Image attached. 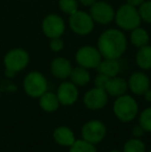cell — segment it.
I'll return each instance as SVG.
<instances>
[{"instance_id":"1","label":"cell","mask_w":151,"mask_h":152,"mask_svg":"<svg viewBox=\"0 0 151 152\" xmlns=\"http://www.w3.org/2000/svg\"><path fill=\"white\" fill-rule=\"evenodd\" d=\"M97 46L105 59H118L126 50V38L121 31L109 29L99 36Z\"/></svg>"},{"instance_id":"2","label":"cell","mask_w":151,"mask_h":152,"mask_svg":"<svg viewBox=\"0 0 151 152\" xmlns=\"http://www.w3.org/2000/svg\"><path fill=\"white\" fill-rule=\"evenodd\" d=\"M114 114L122 122L133 121L139 112V106L136 99L131 95L123 94L117 96L113 106Z\"/></svg>"},{"instance_id":"3","label":"cell","mask_w":151,"mask_h":152,"mask_svg":"<svg viewBox=\"0 0 151 152\" xmlns=\"http://www.w3.org/2000/svg\"><path fill=\"white\" fill-rule=\"evenodd\" d=\"M115 20L120 28L124 30H133L135 28L140 26L141 17L139 10H136V6L126 3L119 7L117 12L115 14Z\"/></svg>"},{"instance_id":"4","label":"cell","mask_w":151,"mask_h":152,"mask_svg":"<svg viewBox=\"0 0 151 152\" xmlns=\"http://www.w3.org/2000/svg\"><path fill=\"white\" fill-rule=\"evenodd\" d=\"M29 62V55L22 49L12 50L4 57V65L6 68V76L14 77L16 72L24 69Z\"/></svg>"},{"instance_id":"5","label":"cell","mask_w":151,"mask_h":152,"mask_svg":"<svg viewBox=\"0 0 151 152\" xmlns=\"http://www.w3.org/2000/svg\"><path fill=\"white\" fill-rule=\"evenodd\" d=\"M24 90L31 97H39L48 89L47 79L38 72H29L24 79Z\"/></svg>"},{"instance_id":"6","label":"cell","mask_w":151,"mask_h":152,"mask_svg":"<svg viewBox=\"0 0 151 152\" xmlns=\"http://www.w3.org/2000/svg\"><path fill=\"white\" fill-rule=\"evenodd\" d=\"M76 61L84 68H96L101 61V55L98 49L85 46L78 50L76 54Z\"/></svg>"},{"instance_id":"7","label":"cell","mask_w":151,"mask_h":152,"mask_svg":"<svg viewBox=\"0 0 151 152\" xmlns=\"http://www.w3.org/2000/svg\"><path fill=\"white\" fill-rule=\"evenodd\" d=\"M94 21L90 15L85 12L77 10L75 14L69 17V26L75 33L80 35H86L92 31L94 27Z\"/></svg>"},{"instance_id":"8","label":"cell","mask_w":151,"mask_h":152,"mask_svg":"<svg viewBox=\"0 0 151 152\" xmlns=\"http://www.w3.org/2000/svg\"><path fill=\"white\" fill-rule=\"evenodd\" d=\"M105 124L99 120H90L83 125L82 127V138L83 140L91 143V144H97L104 140L106 137Z\"/></svg>"},{"instance_id":"9","label":"cell","mask_w":151,"mask_h":152,"mask_svg":"<svg viewBox=\"0 0 151 152\" xmlns=\"http://www.w3.org/2000/svg\"><path fill=\"white\" fill-rule=\"evenodd\" d=\"M90 16L99 24H108L115 18V12L111 5L105 1H95L90 6Z\"/></svg>"},{"instance_id":"10","label":"cell","mask_w":151,"mask_h":152,"mask_svg":"<svg viewBox=\"0 0 151 152\" xmlns=\"http://www.w3.org/2000/svg\"><path fill=\"white\" fill-rule=\"evenodd\" d=\"M83 102L85 107L89 110H99L107 104L108 93L105 89L94 87L85 93Z\"/></svg>"},{"instance_id":"11","label":"cell","mask_w":151,"mask_h":152,"mask_svg":"<svg viewBox=\"0 0 151 152\" xmlns=\"http://www.w3.org/2000/svg\"><path fill=\"white\" fill-rule=\"evenodd\" d=\"M42 31L48 37H60L65 30L64 21L58 15H49L42 21Z\"/></svg>"},{"instance_id":"12","label":"cell","mask_w":151,"mask_h":152,"mask_svg":"<svg viewBox=\"0 0 151 152\" xmlns=\"http://www.w3.org/2000/svg\"><path fill=\"white\" fill-rule=\"evenodd\" d=\"M79 96L78 88L71 82H63L59 85L57 90V97L63 106H71L77 102Z\"/></svg>"},{"instance_id":"13","label":"cell","mask_w":151,"mask_h":152,"mask_svg":"<svg viewBox=\"0 0 151 152\" xmlns=\"http://www.w3.org/2000/svg\"><path fill=\"white\" fill-rule=\"evenodd\" d=\"M127 86L136 95H144L150 87L149 78L144 72H133L129 78Z\"/></svg>"},{"instance_id":"14","label":"cell","mask_w":151,"mask_h":152,"mask_svg":"<svg viewBox=\"0 0 151 152\" xmlns=\"http://www.w3.org/2000/svg\"><path fill=\"white\" fill-rule=\"evenodd\" d=\"M71 69L73 67H71V62L62 57L55 58L51 63V72L53 76L61 80H65L69 78L71 76Z\"/></svg>"},{"instance_id":"15","label":"cell","mask_w":151,"mask_h":152,"mask_svg":"<svg viewBox=\"0 0 151 152\" xmlns=\"http://www.w3.org/2000/svg\"><path fill=\"white\" fill-rule=\"evenodd\" d=\"M104 89L108 93V95L111 96H120L125 94L127 90V82L122 78H109L106 83Z\"/></svg>"},{"instance_id":"16","label":"cell","mask_w":151,"mask_h":152,"mask_svg":"<svg viewBox=\"0 0 151 152\" xmlns=\"http://www.w3.org/2000/svg\"><path fill=\"white\" fill-rule=\"evenodd\" d=\"M53 138L57 144L61 146L71 147L75 143L76 138L73 130L66 126H59L53 132Z\"/></svg>"},{"instance_id":"17","label":"cell","mask_w":151,"mask_h":152,"mask_svg":"<svg viewBox=\"0 0 151 152\" xmlns=\"http://www.w3.org/2000/svg\"><path fill=\"white\" fill-rule=\"evenodd\" d=\"M96 68L99 74L113 78L118 75L120 70V65L117 59H105L104 61H101Z\"/></svg>"},{"instance_id":"18","label":"cell","mask_w":151,"mask_h":152,"mask_svg":"<svg viewBox=\"0 0 151 152\" xmlns=\"http://www.w3.org/2000/svg\"><path fill=\"white\" fill-rule=\"evenodd\" d=\"M59 99L57 94L53 92H44L42 96H39V106L46 112H55L59 108Z\"/></svg>"},{"instance_id":"19","label":"cell","mask_w":151,"mask_h":152,"mask_svg":"<svg viewBox=\"0 0 151 152\" xmlns=\"http://www.w3.org/2000/svg\"><path fill=\"white\" fill-rule=\"evenodd\" d=\"M69 78L71 80V83H74L76 86H85L90 81V75L87 72V68L79 66L71 69Z\"/></svg>"},{"instance_id":"20","label":"cell","mask_w":151,"mask_h":152,"mask_svg":"<svg viewBox=\"0 0 151 152\" xmlns=\"http://www.w3.org/2000/svg\"><path fill=\"white\" fill-rule=\"evenodd\" d=\"M136 61L140 68L142 69H150L151 68V47L144 46L140 48L136 55Z\"/></svg>"},{"instance_id":"21","label":"cell","mask_w":151,"mask_h":152,"mask_svg":"<svg viewBox=\"0 0 151 152\" xmlns=\"http://www.w3.org/2000/svg\"><path fill=\"white\" fill-rule=\"evenodd\" d=\"M131 44L136 46L137 48H142V47L146 46L149 42V35H148L147 31L144 30L143 28H135L131 32Z\"/></svg>"},{"instance_id":"22","label":"cell","mask_w":151,"mask_h":152,"mask_svg":"<svg viewBox=\"0 0 151 152\" xmlns=\"http://www.w3.org/2000/svg\"><path fill=\"white\" fill-rule=\"evenodd\" d=\"M146 147L143 141L138 138L128 140L123 146V152H145Z\"/></svg>"},{"instance_id":"23","label":"cell","mask_w":151,"mask_h":152,"mask_svg":"<svg viewBox=\"0 0 151 152\" xmlns=\"http://www.w3.org/2000/svg\"><path fill=\"white\" fill-rule=\"evenodd\" d=\"M69 152H96V148L94 144H91L82 139L75 141V143L69 148Z\"/></svg>"},{"instance_id":"24","label":"cell","mask_w":151,"mask_h":152,"mask_svg":"<svg viewBox=\"0 0 151 152\" xmlns=\"http://www.w3.org/2000/svg\"><path fill=\"white\" fill-rule=\"evenodd\" d=\"M59 7L63 12L71 16L78 10V2L77 0H59Z\"/></svg>"},{"instance_id":"25","label":"cell","mask_w":151,"mask_h":152,"mask_svg":"<svg viewBox=\"0 0 151 152\" xmlns=\"http://www.w3.org/2000/svg\"><path fill=\"white\" fill-rule=\"evenodd\" d=\"M139 123L145 132H151V108H147L141 113Z\"/></svg>"},{"instance_id":"26","label":"cell","mask_w":151,"mask_h":152,"mask_svg":"<svg viewBox=\"0 0 151 152\" xmlns=\"http://www.w3.org/2000/svg\"><path fill=\"white\" fill-rule=\"evenodd\" d=\"M139 14L142 20L147 23H151V1H144L140 5Z\"/></svg>"},{"instance_id":"27","label":"cell","mask_w":151,"mask_h":152,"mask_svg":"<svg viewBox=\"0 0 151 152\" xmlns=\"http://www.w3.org/2000/svg\"><path fill=\"white\" fill-rule=\"evenodd\" d=\"M50 48L52 51L54 52H59L63 49V42L62 39H60L59 37H56V38H52L50 42Z\"/></svg>"},{"instance_id":"28","label":"cell","mask_w":151,"mask_h":152,"mask_svg":"<svg viewBox=\"0 0 151 152\" xmlns=\"http://www.w3.org/2000/svg\"><path fill=\"white\" fill-rule=\"evenodd\" d=\"M109 78H110V77H107V76H105V75L99 74L94 80L95 87H98V88H103L104 89V87H105L106 83H107V81H108V79H109Z\"/></svg>"},{"instance_id":"29","label":"cell","mask_w":151,"mask_h":152,"mask_svg":"<svg viewBox=\"0 0 151 152\" xmlns=\"http://www.w3.org/2000/svg\"><path fill=\"white\" fill-rule=\"evenodd\" d=\"M144 132H145V130L142 128V126L140 125V124L133 128V136L135 137V138H140V137H142Z\"/></svg>"},{"instance_id":"30","label":"cell","mask_w":151,"mask_h":152,"mask_svg":"<svg viewBox=\"0 0 151 152\" xmlns=\"http://www.w3.org/2000/svg\"><path fill=\"white\" fill-rule=\"evenodd\" d=\"M127 3L131 4L133 6H138V5H141L145 0H126Z\"/></svg>"},{"instance_id":"31","label":"cell","mask_w":151,"mask_h":152,"mask_svg":"<svg viewBox=\"0 0 151 152\" xmlns=\"http://www.w3.org/2000/svg\"><path fill=\"white\" fill-rule=\"evenodd\" d=\"M80 1L84 6H91L96 0H80Z\"/></svg>"},{"instance_id":"32","label":"cell","mask_w":151,"mask_h":152,"mask_svg":"<svg viewBox=\"0 0 151 152\" xmlns=\"http://www.w3.org/2000/svg\"><path fill=\"white\" fill-rule=\"evenodd\" d=\"M144 96H145V99L147 100V102H151V89H148V90L145 92Z\"/></svg>"},{"instance_id":"33","label":"cell","mask_w":151,"mask_h":152,"mask_svg":"<svg viewBox=\"0 0 151 152\" xmlns=\"http://www.w3.org/2000/svg\"><path fill=\"white\" fill-rule=\"evenodd\" d=\"M110 152H121V151H119V150H112V151H110Z\"/></svg>"},{"instance_id":"34","label":"cell","mask_w":151,"mask_h":152,"mask_svg":"<svg viewBox=\"0 0 151 152\" xmlns=\"http://www.w3.org/2000/svg\"><path fill=\"white\" fill-rule=\"evenodd\" d=\"M149 152H151V150H150V151H149Z\"/></svg>"}]
</instances>
